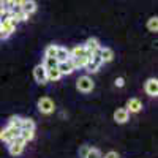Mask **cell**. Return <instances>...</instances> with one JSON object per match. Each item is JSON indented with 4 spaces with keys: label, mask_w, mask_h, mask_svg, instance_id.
Returning a JSON list of instances; mask_svg holds the SVG:
<instances>
[{
    "label": "cell",
    "mask_w": 158,
    "mask_h": 158,
    "mask_svg": "<svg viewBox=\"0 0 158 158\" xmlns=\"http://www.w3.org/2000/svg\"><path fill=\"white\" fill-rule=\"evenodd\" d=\"M94 87H95V84H94V81H92L90 76L84 74V76H81V77H77L76 89H77L79 92H82V94H89V92L94 90Z\"/></svg>",
    "instance_id": "6da1fadb"
},
{
    "label": "cell",
    "mask_w": 158,
    "mask_h": 158,
    "mask_svg": "<svg viewBox=\"0 0 158 158\" xmlns=\"http://www.w3.org/2000/svg\"><path fill=\"white\" fill-rule=\"evenodd\" d=\"M36 106H38L40 112L46 114V115H49V114H52V112L56 111V104H54V101H52L49 97H41V98L38 100Z\"/></svg>",
    "instance_id": "7a4b0ae2"
},
{
    "label": "cell",
    "mask_w": 158,
    "mask_h": 158,
    "mask_svg": "<svg viewBox=\"0 0 158 158\" xmlns=\"http://www.w3.org/2000/svg\"><path fill=\"white\" fill-rule=\"evenodd\" d=\"M21 133V130L19 128H15V127H11V125H6L2 131H0V141H3L6 144H10L13 139H16Z\"/></svg>",
    "instance_id": "3957f363"
},
{
    "label": "cell",
    "mask_w": 158,
    "mask_h": 158,
    "mask_svg": "<svg viewBox=\"0 0 158 158\" xmlns=\"http://www.w3.org/2000/svg\"><path fill=\"white\" fill-rule=\"evenodd\" d=\"M24 149H25V142L18 136L16 139H13L10 144H8V152H10V155H13V156H18V155H21L22 152H24Z\"/></svg>",
    "instance_id": "277c9868"
},
{
    "label": "cell",
    "mask_w": 158,
    "mask_h": 158,
    "mask_svg": "<svg viewBox=\"0 0 158 158\" xmlns=\"http://www.w3.org/2000/svg\"><path fill=\"white\" fill-rule=\"evenodd\" d=\"M16 25H18V22L13 19V18H6V19L2 21V24H0V30H2L3 35L8 38L11 33L16 32Z\"/></svg>",
    "instance_id": "5b68a950"
},
{
    "label": "cell",
    "mask_w": 158,
    "mask_h": 158,
    "mask_svg": "<svg viewBox=\"0 0 158 158\" xmlns=\"http://www.w3.org/2000/svg\"><path fill=\"white\" fill-rule=\"evenodd\" d=\"M33 79L40 84V85H46L48 84V77H46V68L43 67L41 63L36 65L33 68Z\"/></svg>",
    "instance_id": "8992f818"
},
{
    "label": "cell",
    "mask_w": 158,
    "mask_h": 158,
    "mask_svg": "<svg viewBox=\"0 0 158 158\" xmlns=\"http://www.w3.org/2000/svg\"><path fill=\"white\" fill-rule=\"evenodd\" d=\"M101 65H103L101 57H100L98 54H94V56L89 59V62H87V65H85V70H87L89 73H97V71L101 68Z\"/></svg>",
    "instance_id": "52a82bcc"
},
{
    "label": "cell",
    "mask_w": 158,
    "mask_h": 158,
    "mask_svg": "<svg viewBox=\"0 0 158 158\" xmlns=\"http://www.w3.org/2000/svg\"><path fill=\"white\" fill-rule=\"evenodd\" d=\"M10 11V18H13L18 24L19 22H24V21H29V15H25V13L22 11V8L21 6H13V8H10L8 10Z\"/></svg>",
    "instance_id": "ba28073f"
},
{
    "label": "cell",
    "mask_w": 158,
    "mask_h": 158,
    "mask_svg": "<svg viewBox=\"0 0 158 158\" xmlns=\"http://www.w3.org/2000/svg\"><path fill=\"white\" fill-rule=\"evenodd\" d=\"M84 48H85V51L89 52L90 56L98 54V51H100V48H101V44H100V40H98V38H95V36L89 38L87 41L84 43Z\"/></svg>",
    "instance_id": "9c48e42d"
},
{
    "label": "cell",
    "mask_w": 158,
    "mask_h": 158,
    "mask_svg": "<svg viewBox=\"0 0 158 158\" xmlns=\"http://www.w3.org/2000/svg\"><path fill=\"white\" fill-rule=\"evenodd\" d=\"M144 90H146V94L149 97H156L158 95V81L155 77L147 79L146 84H144Z\"/></svg>",
    "instance_id": "30bf717a"
},
{
    "label": "cell",
    "mask_w": 158,
    "mask_h": 158,
    "mask_svg": "<svg viewBox=\"0 0 158 158\" xmlns=\"http://www.w3.org/2000/svg\"><path fill=\"white\" fill-rule=\"evenodd\" d=\"M57 68H59V71L62 73V76H63V74H71V73L76 70L74 63H73V59H68V60H65V62L57 63Z\"/></svg>",
    "instance_id": "8fae6325"
},
{
    "label": "cell",
    "mask_w": 158,
    "mask_h": 158,
    "mask_svg": "<svg viewBox=\"0 0 158 158\" xmlns=\"http://www.w3.org/2000/svg\"><path fill=\"white\" fill-rule=\"evenodd\" d=\"M142 109V101L139 100V98H130L128 101H127V111L131 114H136V112H139Z\"/></svg>",
    "instance_id": "7c38bea8"
},
{
    "label": "cell",
    "mask_w": 158,
    "mask_h": 158,
    "mask_svg": "<svg viewBox=\"0 0 158 158\" xmlns=\"http://www.w3.org/2000/svg\"><path fill=\"white\" fill-rule=\"evenodd\" d=\"M128 118H130V112L127 111V108H118L114 112V120L117 123H127Z\"/></svg>",
    "instance_id": "4fadbf2b"
},
{
    "label": "cell",
    "mask_w": 158,
    "mask_h": 158,
    "mask_svg": "<svg viewBox=\"0 0 158 158\" xmlns=\"http://www.w3.org/2000/svg\"><path fill=\"white\" fill-rule=\"evenodd\" d=\"M98 56L101 57V60H103V63H109V62H112V59H114V51L111 49V48H100V51H98Z\"/></svg>",
    "instance_id": "5bb4252c"
},
{
    "label": "cell",
    "mask_w": 158,
    "mask_h": 158,
    "mask_svg": "<svg viewBox=\"0 0 158 158\" xmlns=\"http://www.w3.org/2000/svg\"><path fill=\"white\" fill-rule=\"evenodd\" d=\"M46 77H48V82H57L62 79V73L59 71L57 67L54 68H48L46 70Z\"/></svg>",
    "instance_id": "9a60e30c"
},
{
    "label": "cell",
    "mask_w": 158,
    "mask_h": 158,
    "mask_svg": "<svg viewBox=\"0 0 158 158\" xmlns=\"http://www.w3.org/2000/svg\"><path fill=\"white\" fill-rule=\"evenodd\" d=\"M70 56H71V59H76V57H90V54L85 51L84 44H79V46H74L73 49H70Z\"/></svg>",
    "instance_id": "2e32d148"
},
{
    "label": "cell",
    "mask_w": 158,
    "mask_h": 158,
    "mask_svg": "<svg viewBox=\"0 0 158 158\" xmlns=\"http://www.w3.org/2000/svg\"><path fill=\"white\" fill-rule=\"evenodd\" d=\"M71 59L70 56V49L67 48H63V46H57V54H56V60L60 63V62H65V60H68Z\"/></svg>",
    "instance_id": "e0dca14e"
},
{
    "label": "cell",
    "mask_w": 158,
    "mask_h": 158,
    "mask_svg": "<svg viewBox=\"0 0 158 158\" xmlns=\"http://www.w3.org/2000/svg\"><path fill=\"white\" fill-rule=\"evenodd\" d=\"M22 11L25 13V15H33V13L36 11V2L35 0H24V3L21 5Z\"/></svg>",
    "instance_id": "ac0fdd59"
},
{
    "label": "cell",
    "mask_w": 158,
    "mask_h": 158,
    "mask_svg": "<svg viewBox=\"0 0 158 158\" xmlns=\"http://www.w3.org/2000/svg\"><path fill=\"white\" fill-rule=\"evenodd\" d=\"M35 122L29 117H22V122H21V130H27V131H35Z\"/></svg>",
    "instance_id": "d6986e66"
},
{
    "label": "cell",
    "mask_w": 158,
    "mask_h": 158,
    "mask_svg": "<svg viewBox=\"0 0 158 158\" xmlns=\"http://www.w3.org/2000/svg\"><path fill=\"white\" fill-rule=\"evenodd\" d=\"M147 29H149V32H152V33L158 32V18H156V16L149 18V21H147Z\"/></svg>",
    "instance_id": "ffe728a7"
},
{
    "label": "cell",
    "mask_w": 158,
    "mask_h": 158,
    "mask_svg": "<svg viewBox=\"0 0 158 158\" xmlns=\"http://www.w3.org/2000/svg\"><path fill=\"white\" fill-rule=\"evenodd\" d=\"M90 57H92V56H90ZM90 57H76V59H73V63H74L76 70H79V68H85V65H87V62H89Z\"/></svg>",
    "instance_id": "44dd1931"
},
{
    "label": "cell",
    "mask_w": 158,
    "mask_h": 158,
    "mask_svg": "<svg viewBox=\"0 0 158 158\" xmlns=\"http://www.w3.org/2000/svg\"><path fill=\"white\" fill-rule=\"evenodd\" d=\"M35 136V131H27V130H21V133H19V138L27 144L29 141H32Z\"/></svg>",
    "instance_id": "7402d4cb"
},
{
    "label": "cell",
    "mask_w": 158,
    "mask_h": 158,
    "mask_svg": "<svg viewBox=\"0 0 158 158\" xmlns=\"http://www.w3.org/2000/svg\"><path fill=\"white\" fill-rule=\"evenodd\" d=\"M56 54H57V44H49V46L44 49V57L56 59Z\"/></svg>",
    "instance_id": "603a6c76"
},
{
    "label": "cell",
    "mask_w": 158,
    "mask_h": 158,
    "mask_svg": "<svg viewBox=\"0 0 158 158\" xmlns=\"http://www.w3.org/2000/svg\"><path fill=\"white\" fill-rule=\"evenodd\" d=\"M57 63H59V62H57L56 59H52V57H44V60H43L41 65L48 70V68H54V67H57Z\"/></svg>",
    "instance_id": "cb8c5ba5"
},
{
    "label": "cell",
    "mask_w": 158,
    "mask_h": 158,
    "mask_svg": "<svg viewBox=\"0 0 158 158\" xmlns=\"http://www.w3.org/2000/svg\"><path fill=\"white\" fill-rule=\"evenodd\" d=\"M21 122H22V117H19V115H11L10 120H8V125L21 130Z\"/></svg>",
    "instance_id": "d4e9b609"
},
{
    "label": "cell",
    "mask_w": 158,
    "mask_h": 158,
    "mask_svg": "<svg viewBox=\"0 0 158 158\" xmlns=\"http://www.w3.org/2000/svg\"><path fill=\"white\" fill-rule=\"evenodd\" d=\"M24 3V0H6V2L3 3V6L6 8V10H10V8H13V6H21Z\"/></svg>",
    "instance_id": "484cf974"
},
{
    "label": "cell",
    "mask_w": 158,
    "mask_h": 158,
    "mask_svg": "<svg viewBox=\"0 0 158 158\" xmlns=\"http://www.w3.org/2000/svg\"><path fill=\"white\" fill-rule=\"evenodd\" d=\"M85 158H103V153H101L98 149L90 147V150H89V153H87V156H85Z\"/></svg>",
    "instance_id": "4316f807"
},
{
    "label": "cell",
    "mask_w": 158,
    "mask_h": 158,
    "mask_svg": "<svg viewBox=\"0 0 158 158\" xmlns=\"http://www.w3.org/2000/svg\"><path fill=\"white\" fill-rule=\"evenodd\" d=\"M89 150H90V146H81L79 147V158H85Z\"/></svg>",
    "instance_id": "83f0119b"
},
{
    "label": "cell",
    "mask_w": 158,
    "mask_h": 158,
    "mask_svg": "<svg viewBox=\"0 0 158 158\" xmlns=\"http://www.w3.org/2000/svg\"><path fill=\"white\" fill-rule=\"evenodd\" d=\"M125 85V79L123 77H117L115 79V87H123Z\"/></svg>",
    "instance_id": "f1b7e54d"
},
{
    "label": "cell",
    "mask_w": 158,
    "mask_h": 158,
    "mask_svg": "<svg viewBox=\"0 0 158 158\" xmlns=\"http://www.w3.org/2000/svg\"><path fill=\"white\" fill-rule=\"evenodd\" d=\"M103 158H118V153L114 152V150H111V152H108L106 155H104Z\"/></svg>",
    "instance_id": "f546056e"
},
{
    "label": "cell",
    "mask_w": 158,
    "mask_h": 158,
    "mask_svg": "<svg viewBox=\"0 0 158 158\" xmlns=\"http://www.w3.org/2000/svg\"><path fill=\"white\" fill-rule=\"evenodd\" d=\"M5 38H6V36L3 35V32H2V30H0V40H5Z\"/></svg>",
    "instance_id": "4dcf8cb0"
},
{
    "label": "cell",
    "mask_w": 158,
    "mask_h": 158,
    "mask_svg": "<svg viewBox=\"0 0 158 158\" xmlns=\"http://www.w3.org/2000/svg\"><path fill=\"white\" fill-rule=\"evenodd\" d=\"M0 2H2V3H5V2H6V0H0Z\"/></svg>",
    "instance_id": "1f68e13d"
}]
</instances>
